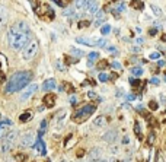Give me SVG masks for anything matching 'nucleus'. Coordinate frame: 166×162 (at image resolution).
I'll list each match as a JSON object with an SVG mask.
<instances>
[{
    "label": "nucleus",
    "mask_w": 166,
    "mask_h": 162,
    "mask_svg": "<svg viewBox=\"0 0 166 162\" xmlns=\"http://www.w3.org/2000/svg\"><path fill=\"white\" fill-rule=\"evenodd\" d=\"M88 58L90 62H93V60H96V58H99V53H96V51H92V53L88 54Z\"/></svg>",
    "instance_id": "393cba45"
},
{
    "label": "nucleus",
    "mask_w": 166,
    "mask_h": 162,
    "mask_svg": "<svg viewBox=\"0 0 166 162\" xmlns=\"http://www.w3.org/2000/svg\"><path fill=\"white\" fill-rule=\"evenodd\" d=\"M131 73H133L134 76H140L143 73V70H141L140 67H133V69H131Z\"/></svg>",
    "instance_id": "7c9ffc66"
},
{
    "label": "nucleus",
    "mask_w": 166,
    "mask_h": 162,
    "mask_svg": "<svg viewBox=\"0 0 166 162\" xmlns=\"http://www.w3.org/2000/svg\"><path fill=\"white\" fill-rule=\"evenodd\" d=\"M134 133H135L137 139L143 140V134H141V129H140V124H138V121H135V123H134Z\"/></svg>",
    "instance_id": "412c9836"
},
{
    "label": "nucleus",
    "mask_w": 166,
    "mask_h": 162,
    "mask_svg": "<svg viewBox=\"0 0 166 162\" xmlns=\"http://www.w3.org/2000/svg\"><path fill=\"white\" fill-rule=\"evenodd\" d=\"M165 73H166V72H165Z\"/></svg>",
    "instance_id": "13d9d810"
},
{
    "label": "nucleus",
    "mask_w": 166,
    "mask_h": 162,
    "mask_svg": "<svg viewBox=\"0 0 166 162\" xmlns=\"http://www.w3.org/2000/svg\"><path fill=\"white\" fill-rule=\"evenodd\" d=\"M93 126H96V127H105V126H106V120H105V117H103V116H99L98 118H95Z\"/></svg>",
    "instance_id": "a211bd4d"
},
{
    "label": "nucleus",
    "mask_w": 166,
    "mask_h": 162,
    "mask_svg": "<svg viewBox=\"0 0 166 162\" xmlns=\"http://www.w3.org/2000/svg\"><path fill=\"white\" fill-rule=\"evenodd\" d=\"M79 58H73V57H66L64 58V63L66 64H73V63H77Z\"/></svg>",
    "instance_id": "bb28decb"
},
{
    "label": "nucleus",
    "mask_w": 166,
    "mask_h": 162,
    "mask_svg": "<svg viewBox=\"0 0 166 162\" xmlns=\"http://www.w3.org/2000/svg\"><path fill=\"white\" fill-rule=\"evenodd\" d=\"M128 142H130V139H128V137H127V136H125V137H124V139H122V143H124V145H127V143H128Z\"/></svg>",
    "instance_id": "8fccbe9b"
},
{
    "label": "nucleus",
    "mask_w": 166,
    "mask_h": 162,
    "mask_svg": "<svg viewBox=\"0 0 166 162\" xmlns=\"http://www.w3.org/2000/svg\"><path fill=\"white\" fill-rule=\"evenodd\" d=\"M165 82H166V77H165Z\"/></svg>",
    "instance_id": "4d7b16f0"
},
{
    "label": "nucleus",
    "mask_w": 166,
    "mask_h": 162,
    "mask_svg": "<svg viewBox=\"0 0 166 162\" xmlns=\"http://www.w3.org/2000/svg\"><path fill=\"white\" fill-rule=\"evenodd\" d=\"M95 110H96V105L88 104V105H85L83 108L76 110L74 114H73V117H71V120H73L74 123H77V124H82V123H85V121L95 112Z\"/></svg>",
    "instance_id": "7ed1b4c3"
},
{
    "label": "nucleus",
    "mask_w": 166,
    "mask_h": 162,
    "mask_svg": "<svg viewBox=\"0 0 166 162\" xmlns=\"http://www.w3.org/2000/svg\"><path fill=\"white\" fill-rule=\"evenodd\" d=\"M149 108H150L152 111H155V110L159 108V104H157L156 101H150V102H149Z\"/></svg>",
    "instance_id": "473e14b6"
},
{
    "label": "nucleus",
    "mask_w": 166,
    "mask_h": 162,
    "mask_svg": "<svg viewBox=\"0 0 166 162\" xmlns=\"http://www.w3.org/2000/svg\"><path fill=\"white\" fill-rule=\"evenodd\" d=\"M130 83H131V86H133L134 91H137L138 88H140L141 91H144V83L141 80H138V79H130Z\"/></svg>",
    "instance_id": "dca6fc26"
},
{
    "label": "nucleus",
    "mask_w": 166,
    "mask_h": 162,
    "mask_svg": "<svg viewBox=\"0 0 166 162\" xmlns=\"http://www.w3.org/2000/svg\"><path fill=\"white\" fill-rule=\"evenodd\" d=\"M152 60H157V58H160V53H157V51H153V53H150L149 56Z\"/></svg>",
    "instance_id": "c9c22d12"
},
{
    "label": "nucleus",
    "mask_w": 166,
    "mask_h": 162,
    "mask_svg": "<svg viewBox=\"0 0 166 162\" xmlns=\"http://www.w3.org/2000/svg\"><path fill=\"white\" fill-rule=\"evenodd\" d=\"M76 43L85 44V45H96V40H90V38H83V37H79V38H76Z\"/></svg>",
    "instance_id": "2eb2a0df"
},
{
    "label": "nucleus",
    "mask_w": 166,
    "mask_h": 162,
    "mask_svg": "<svg viewBox=\"0 0 166 162\" xmlns=\"http://www.w3.org/2000/svg\"><path fill=\"white\" fill-rule=\"evenodd\" d=\"M89 25H90V22H89V21H80L77 23V28L83 29V28H86V26H89Z\"/></svg>",
    "instance_id": "c756f323"
},
{
    "label": "nucleus",
    "mask_w": 166,
    "mask_h": 162,
    "mask_svg": "<svg viewBox=\"0 0 166 162\" xmlns=\"http://www.w3.org/2000/svg\"><path fill=\"white\" fill-rule=\"evenodd\" d=\"M31 40V32H21L18 31L13 25L9 28L7 31V41H9V45L15 51H19L22 50L23 47L28 44V41Z\"/></svg>",
    "instance_id": "f03ea898"
},
{
    "label": "nucleus",
    "mask_w": 166,
    "mask_h": 162,
    "mask_svg": "<svg viewBox=\"0 0 166 162\" xmlns=\"http://www.w3.org/2000/svg\"><path fill=\"white\" fill-rule=\"evenodd\" d=\"M108 66H109L108 60H105V58H100L99 63H98V70H105Z\"/></svg>",
    "instance_id": "4be33fe9"
},
{
    "label": "nucleus",
    "mask_w": 166,
    "mask_h": 162,
    "mask_svg": "<svg viewBox=\"0 0 166 162\" xmlns=\"http://www.w3.org/2000/svg\"><path fill=\"white\" fill-rule=\"evenodd\" d=\"M85 10L88 12V13L95 15L96 10H98V3H96V0H89L88 4H86V8H85Z\"/></svg>",
    "instance_id": "9d476101"
},
{
    "label": "nucleus",
    "mask_w": 166,
    "mask_h": 162,
    "mask_svg": "<svg viewBox=\"0 0 166 162\" xmlns=\"http://www.w3.org/2000/svg\"><path fill=\"white\" fill-rule=\"evenodd\" d=\"M45 127H47V121L42 120V121H41V124H39V134H44Z\"/></svg>",
    "instance_id": "2f4dec72"
},
{
    "label": "nucleus",
    "mask_w": 166,
    "mask_h": 162,
    "mask_svg": "<svg viewBox=\"0 0 166 162\" xmlns=\"http://www.w3.org/2000/svg\"><path fill=\"white\" fill-rule=\"evenodd\" d=\"M55 104V95L54 94H47L44 97V105L45 107H53Z\"/></svg>",
    "instance_id": "ddd939ff"
},
{
    "label": "nucleus",
    "mask_w": 166,
    "mask_h": 162,
    "mask_svg": "<svg viewBox=\"0 0 166 162\" xmlns=\"http://www.w3.org/2000/svg\"><path fill=\"white\" fill-rule=\"evenodd\" d=\"M83 155H85V151H83V149H80V151H77V156H79V158H82Z\"/></svg>",
    "instance_id": "49530a36"
},
{
    "label": "nucleus",
    "mask_w": 166,
    "mask_h": 162,
    "mask_svg": "<svg viewBox=\"0 0 166 162\" xmlns=\"http://www.w3.org/2000/svg\"><path fill=\"white\" fill-rule=\"evenodd\" d=\"M96 45L105 47V45H106V40H103V38H99V40H96Z\"/></svg>",
    "instance_id": "e433bc0d"
},
{
    "label": "nucleus",
    "mask_w": 166,
    "mask_h": 162,
    "mask_svg": "<svg viewBox=\"0 0 166 162\" xmlns=\"http://www.w3.org/2000/svg\"><path fill=\"white\" fill-rule=\"evenodd\" d=\"M6 18H7V13H6V8L3 4H0V26L6 22Z\"/></svg>",
    "instance_id": "6ab92c4d"
},
{
    "label": "nucleus",
    "mask_w": 166,
    "mask_h": 162,
    "mask_svg": "<svg viewBox=\"0 0 166 162\" xmlns=\"http://www.w3.org/2000/svg\"><path fill=\"white\" fill-rule=\"evenodd\" d=\"M36 91H38V85H36V83H31V85L25 86V89L22 91V94L19 95V101H22V102L28 101V99L32 97Z\"/></svg>",
    "instance_id": "39448f33"
},
{
    "label": "nucleus",
    "mask_w": 166,
    "mask_h": 162,
    "mask_svg": "<svg viewBox=\"0 0 166 162\" xmlns=\"http://www.w3.org/2000/svg\"><path fill=\"white\" fill-rule=\"evenodd\" d=\"M99 80L100 82H106V80H108V76L105 75V73H99Z\"/></svg>",
    "instance_id": "4c0bfd02"
},
{
    "label": "nucleus",
    "mask_w": 166,
    "mask_h": 162,
    "mask_svg": "<svg viewBox=\"0 0 166 162\" xmlns=\"http://www.w3.org/2000/svg\"><path fill=\"white\" fill-rule=\"evenodd\" d=\"M152 9H153L156 16H162V9H160V8H157L156 4H152Z\"/></svg>",
    "instance_id": "c85d7f7f"
},
{
    "label": "nucleus",
    "mask_w": 166,
    "mask_h": 162,
    "mask_svg": "<svg viewBox=\"0 0 166 162\" xmlns=\"http://www.w3.org/2000/svg\"><path fill=\"white\" fill-rule=\"evenodd\" d=\"M111 67H115V69H120V67H121V64H120V63H117V62H112V63H111Z\"/></svg>",
    "instance_id": "c03bdc74"
},
{
    "label": "nucleus",
    "mask_w": 166,
    "mask_h": 162,
    "mask_svg": "<svg viewBox=\"0 0 166 162\" xmlns=\"http://www.w3.org/2000/svg\"><path fill=\"white\" fill-rule=\"evenodd\" d=\"M60 162H67V161H64V159H61V161H60Z\"/></svg>",
    "instance_id": "864d4df0"
},
{
    "label": "nucleus",
    "mask_w": 166,
    "mask_h": 162,
    "mask_svg": "<svg viewBox=\"0 0 166 162\" xmlns=\"http://www.w3.org/2000/svg\"><path fill=\"white\" fill-rule=\"evenodd\" d=\"M152 83H155V85H159V83H160V80H159L157 77H153V79H152Z\"/></svg>",
    "instance_id": "a18cd8bd"
},
{
    "label": "nucleus",
    "mask_w": 166,
    "mask_h": 162,
    "mask_svg": "<svg viewBox=\"0 0 166 162\" xmlns=\"http://www.w3.org/2000/svg\"><path fill=\"white\" fill-rule=\"evenodd\" d=\"M71 54H74V56H77V57L85 56V53H83L82 50H77V48H71Z\"/></svg>",
    "instance_id": "72a5a7b5"
},
{
    "label": "nucleus",
    "mask_w": 166,
    "mask_h": 162,
    "mask_svg": "<svg viewBox=\"0 0 166 162\" xmlns=\"http://www.w3.org/2000/svg\"><path fill=\"white\" fill-rule=\"evenodd\" d=\"M108 79H111V80H117V79H118V75L112 72V73H111V75L108 76Z\"/></svg>",
    "instance_id": "a19ab883"
},
{
    "label": "nucleus",
    "mask_w": 166,
    "mask_h": 162,
    "mask_svg": "<svg viewBox=\"0 0 166 162\" xmlns=\"http://www.w3.org/2000/svg\"><path fill=\"white\" fill-rule=\"evenodd\" d=\"M33 143H35V134H33L32 131H25L21 136V139H19V145L23 146V148L33 146Z\"/></svg>",
    "instance_id": "423d86ee"
},
{
    "label": "nucleus",
    "mask_w": 166,
    "mask_h": 162,
    "mask_svg": "<svg viewBox=\"0 0 166 162\" xmlns=\"http://www.w3.org/2000/svg\"><path fill=\"white\" fill-rule=\"evenodd\" d=\"M38 50H39V43H38V40H29L28 44L22 48V58L25 62L32 60L33 57L36 56Z\"/></svg>",
    "instance_id": "20e7f679"
},
{
    "label": "nucleus",
    "mask_w": 166,
    "mask_h": 162,
    "mask_svg": "<svg viewBox=\"0 0 166 162\" xmlns=\"http://www.w3.org/2000/svg\"><path fill=\"white\" fill-rule=\"evenodd\" d=\"M155 139H156L155 133H150V134H149V137H147V145H149V146H153V143H155Z\"/></svg>",
    "instance_id": "a878e982"
},
{
    "label": "nucleus",
    "mask_w": 166,
    "mask_h": 162,
    "mask_svg": "<svg viewBox=\"0 0 166 162\" xmlns=\"http://www.w3.org/2000/svg\"><path fill=\"white\" fill-rule=\"evenodd\" d=\"M66 117H67V111L66 110H60L57 114L54 116V126L55 129H61L66 123Z\"/></svg>",
    "instance_id": "0eeeda50"
},
{
    "label": "nucleus",
    "mask_w": 166,
    "mask_h": 162,
    "mask_svg": "<svg viewBox=\"0 0 166 162\" xmlns=\"http://www.w3.org/2000/svg\"><path fill=\"white\" fill-rule=\"evenodd\" d=\"M16 139H18V131H16V130H7L6 134L3 136V142L9 143V145H12V146H13V143H15Z\"/></svg>",
    "instance_id": "6e6552de"
},
{
    "label": "nucleus",
    "mask_w": 166,
    "mask_h": 162,
    "mask_svg": "<svg viewBox=\"0 0 166 162\" xmlns=\"http://www.w3.org/2000/svg\"><path fill=\"white\" fill-rule=\"evenodd\" d=\"M98 162H105V161H99V159H98Z\"/></svg>",
    "instance_id": "5fc2aeb1"
},
{
    "label": "nucleus",
    "mask_w": 166,
    "mask_h": 162,
    "mask_svg": "<svg viewBox=\"0 0 166 162\" xmlns=\"http://www.w3.org/2000/svg\"><path fill=\"white\" fill-rule=\"evenodd\" d=\"M55 66H57V69H58L60 72H63V70H64V67L61 66V62H60V60H57V62H55Z\"/></svg>",
    "instance_id": "58836bf2"
},
{
    "label": "nucleus",
    "mask_w": 166,
    "mask_h": 162,
    "mask_svg": "<svg viewBox=\"0 0 166 162\" xmlns=\"http://www.w3.org/2000/svg\"><path fill=\"white\" fill-rule=\"evenodd\" d=\"M55 85H57V83H55L54 79H48V80H45L44 83L41 85V89H42V91H53L55 88Z\"/></svg>",
    "instance_id": "9b49d317"
},
{
    "label": "nucleus",
    "mask_w": 166,
    "mask_h": 162,
    "mask_svg": "<svg viewBox=\"0 0 166 162\" xmlns=\"http://www.w3.org/2000/svg\"><path fill=\"white\" fill-rule=\"evenodd\" d=\"M124 162H130V161H124Z\"/></svg>",
    "instance_id": "6e6d98bb"
},
{
    "label": "nucleus",
    "mask_w": 166,
    "mask_h": 162,
    "mask_svg": "<svg viewBox=\"0 0 166 162\" xmlns=\"http://www.w3.org/2000/svg\"><path fill=\"white\" fill-rule=\"evenodd\" d=\"M117 139H118V131H117V130H108V131L102 136V140L109 142V143H114Z\"/></svg>",
    "instance_id": "1a4fd4ad"
},
{
    "label": "nucleus",
    "mask_w": 166,
    "mask_h": 162,
    "mask_svg": "<svg viewBox=\"0 0 166 162\" xmlns=\"http://www.w3.org/2000/svg\"><path fill=\"white\" fill-rule=\"evenodd\" d=\"M15 158H16V161L18 162H25L28 159V156L25 155V153H21V152H18L16 155H15Z\"/></svg>",
    "instance_id": "b1692460"
},
{
    "label": "nucleus",
    "mask_w": 166,
    "mask_h": 162,
    "mask_svg": "<svg viewBox=\"0 0 166 162\" xmlns=\"http://www.w3.org/2000/svg\"><path fill=\"white\" fill-rule=\"evenodd\" d=\"M29 120H32V112H31V111L22 112L21 117H19V121H21V123H26V121H29Z\"/></svg>",
    "instance_id": "aec40b11"
},
{
    "label": "nucleus",
    "mask_w": 166,
    "mask_h": 162,
    "mask_svg": "<svg viewBox=\"0 0 166 162\" xmlns=\"http://www.w3.org/2000/svg\"><path fill=\"white\" fill-rule=\"evenodd\" d=\"M10 149H12V145L6 143V142H1V145H0V151L3 152V153H7Z\"/></svg>",
    "instance_id": "5701e85b"
},
{
    "label": "nucleus",
    "mask_w": 166,
    "mask_h": 162,
    "mask_svg": "<svg viewBox=\"0 0 166 162\" xmlns=\"http://www.w3.org/2000/svg\"><path fill=\"white\" fill-rule=\"evenodd\" d=\"M111 31V26L109 25H105V26H102V28H100V32L103 34V35H106V34L109 32Z\"/></svg>",
    "instance_id": "f704fd0d"
},
{
    "label": "nucleus",
    "mask_w": 166,
    "mask_h": 162,
    "mask_svg": "<svg viewBox=\"0 0 166 162\" xmlns=\"http://www.w3.org/2000/svg\"><path fill=\"white\" fill-rule=\"evenodd\" d=\"M130 6H131L133 9H137V10H143V8H144L141 0H131V2H130Z\"/></svg>",
    "instance_id": "f3484780"
},
{
    "label": "nucleus",
    "mask_w": 166,
    "mask_h": 162,
    "mask_svg": "<svg viewBox=\"0 0 166 162\" xmlns=\"http://www.w3.org/2000/svg\"><path fill=\"white\" fill-rule=\"evenodd\" d=\"M66 88H67V91H68V92H73V91H74L71 85H66Z\"/></svg>",
    "instance_id": "09e8293b"
},
{
    "label": "nucleus",
    "mask_w": 166,
    "mask_h": 162,
    "mask_svg": "<svg viewBox=\"0 0 166 162\" xmlns=\"http://www.w3.org/2000/svg\"><path fill=\"white\" fill-rule=\"evenodd\" d=\"M36 149L39 151V153H42V155L45 153V146L42 142H38V143H36Z\"/></svg>",
    "instance_id": "cd10ccee"
},
{
    "label": "nucleus",
    "mask_w": 166,
    "mask_h": 162,
    "mask_svg": "<svg viewBox=\"0 0 166 162\" xmlns=\"http://www.w3.org/2000/svg\"><path fill=\"white\" fill-rule=\"evenodd\" d=\"M118 149H120L118 146H112L109 151H111V153H112V155H117V153H118Z\"/></svg>",
    "instance_id": "ea45409f"
},
{
    "label": "nucleus",
    "mask_w": 166,
    "mask_h": 162,
    "mask_svg": "<svg viewBox=\"0 0 166 162\" xmlns=\"http://www.w3.org/2000/svg\"><path fill=\"white\" fill-rule=\"evenodd\" d=\"M88 97L92 98V99H96V98H98V95H96L95 92H88Z\"/></svg>",
    "instance_id": "37998d69"
},
{
    "label": "nucleus",
    "mask_w": 166,
    "mask_h": 162,
    "mask_svg": "<svg viewBox=\"0 0 166 162\" xmlns=\"http://www.w3.org/2000/svg\"><path fill=\"white\" fill-rule=\"evenodd\" d=\"M162 41H165V43H166V34H163V35H162Z\"/></svg>",
    "instance_id": "603ef678"
},
{
    "label": "nucleus",
    "mask_w": 166,
    "mask_h": 162,
    "mask_svg": "<svg viewBox=\"0 0 166 162\" xmlns=\"http://www.w3.org/2000/svg\"><path fill=\"white\" fill-rule=\"evenodd\" d=\"M6 131H7L6 127H0V137H1V139H3V136L6 134Z\"/></svg>",
    "instance_id": "79ce46f5"
},
{
    "label": "nucleus",
    "mask_w": 166,
    "mask_h": 162,
    "mask_svg": "<svg viewBox=\"0 0 166 162\" xmlns=\"http://www.w3.org/2000/svg\"><path fill=\"white\" fill-rule=\"evenodd\" d=\"M100 155H102V149L100 148H93L90 153H89V158L92 159V161H98L100 158Z\"/></svg>",
    "instance_id": "4468645a"
},
{
    "label": "nucleus",
    "mask_w": 166,
    "mask_h": 162,
    "mask_svg": "<svg viewBox=\"0 0 166 162\" xmlns=\"http://www.w3.org/2000/svg\"><path fill=\"white\" fill-rule=\"evenodd\" d=\"M31 80H32V73L29 70H19L9 77V80L4 86V92L6 94H15L18 91H22L25 86L29 85Z\"/></svg>",
    "instance_id": "f257e3e1"
},
{
    "label": "nucleus",
    "mask_w": 166,
    "mask_h": 162,
    "mask_svg": "<svg viewBox=\"0 0 166 162\" xmlns=\"http://www.w3.org/2000/svg\"><path fill=\"white\" fill-rule=\"evenodd\" d=\"M149 34H150L152 37H155L156 34H157V29H150V31H149Z\"/></svg>",
    "instance_id": "de8ad7c7"
},
{
    "label": "nucleus",
    "mask_w": 166,
    "mask_h": 162,
    "mask_svg": "<svg viewBox=\"0 0 166 162\" xmlns=\"http://www.w3.org/2000/svg\"><path fill=\"white\" fill-rule=\"evenodd\" d=\"M45 110V105H41V107H38V111H44Z\"/></svg>",
    "instance_id": "3c124183"
},
{
    "label": "nucleus",
    "mask_w": 166,
    "mask_h": 162,
    "mask_svg": "<svg viewBox=\"0 0 166 162\" xmlns=\"http://www.w3.org/2000/svg\"><path fill=\"white\" fill-rule=\"evenodd\" d=\"M95 16H96V19H95V25H96V26H99V25H102V23L105 22V19H106V16H105V13H103V10H96V13H95Z\"/></svg>",
    "instance_id": "f8f14e48"
}]
</instances>
